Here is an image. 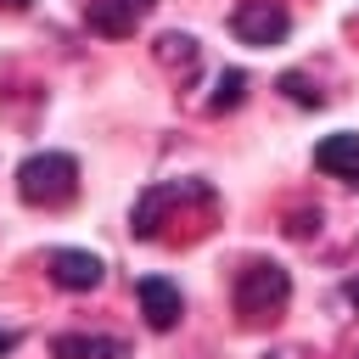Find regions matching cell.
I'll use <instances>...</instances> for the list:
<instances>
[{
    "label": "cell",
    "mask_w": 359,
    "mask_h": 359,
    "mask_svg": "<svg viewBox=\"0 0 359 359\" xmlns=\"http://www.w3.org/2000/svg\"><path fill=\"white\" fill-rule=\"evenodd\" d=\"M17 342H22V331H11V325H6V331H0V359H6V353H17Z\"/></svg>",
    "instance_id": "obj_14"
},
{
    "label": "cell",
    "mask_w": 359,
    "mask_h": 359,
    "mask_svg": "<svg viewBox=\"0 0 359 359\" xmlns=\"http://www.w3.org/2000/svg\"><path fill=\"white\" fill-rule=\"evenodd\" d=\"M342 297H348V303H353V309H359V275H353V280H348V286H342Z\"/></svg>",
    "instance_id": "obj_15"
},
{
    "label": "cell",
    "mask_w": 359,
    "mask_h": 359,
    "mask_svg": "<svg viewBox=\"0 0 359 359\" xmlns=\"http://www.w3.org/2000/svg\"><path fill=\"white\" fill-rule=\"evenodd\" d=\"M314 168L320 174H331V180H342L348 191H359V135H325L320 146H314Z\"/></svg>",
    "instance_id": "obj_8"
},
{
    "label": "cell",
    "mask_w": 359,
    "mask_h": 359,
    "mask_svg": "<svg viewBox=\"0 0 359 359\" xmlns=\"http://www.w3.org/2000/svg\"><path fill=\"white\" fill-rule=\"evenodd\" d=\"M280 95H286V101H303V107H320V101H325V95L309 84V73H280Z\"/></svg>",
    "instance_id": "obj_12"
},
{
    "label": "cell",
    "mask_w": 359,
    "mask_h": 359,
    "mask_svg": "<svg viewBox=\"0 0 359 359\" xmlns=\"http://www.w3.org/2000/svg\"><path fill=\"white\" fill-rule=\"evenodd\" d=\"M45 269H50V280H56L62 292H95V286L107 280V264H101L95 252H84V247H56V252H45Z\"/></svg>",
    "instance_id": "obj_6"
},
{
    "label": "cell",
    "mask_w": 359,
    "mask_h": 359,
    "mask_svg": "<svg viewBox=\"0 0 359 359\" xmlns=\"http://www.w3.org/2000/svg\"><path fill=\"white\" fill-rule=\"evenodd\" d=\"M50 353H56V359H129V342H123V337L62 331V337H50Z\"/></svg>",
    "instance_id": "obj_9"
},
{
    "label": "cell",
    "mask_w": 359,
    "mask_h": 359,
    "mask_svg": "<svg viewBox=\"0 0 359 359\" xmlns=\"http://www.w3.org/2000/svg\"><path fill=\"white\" fill-rule=\"evenodd\" d=\"M157 0H84V22L95 39H129L146 17H151Z\"/></svg>",
    "instance_id": "obj_5"
},
{
    "label": "cell",
    "mask_w": 359,
    "mask_h": 359,
    "mask_svg": "<svg viewBox=\"0 0 359 359\" xmlns=\"http://www.w3.org/2000/svg\"><path fill=\"white\" fill-rule=\"evenodd\" d=\"M286 297H292V275H286L275 258H252V264H241V275H236V314H241V320H252V325H275L280 309H286Z\"/></svg>",
    "instance_id": "obj_2"
},
{
    "label": "cell",
    "mask_w": 359,
    "mask_h": 359,
    "mask_svg": "<svg viewBox=\"0 0 359 359\" xmlns=\"http://www.w3.org/2000/svg\"><path fill=\"white\" fill-rule=\"evenodd\" d=\"M241 101H247V73L241 67H224L219 73V90L208 95V112H236Z\"/></svg>",
    "instance_id": "obj_11"
},
{
    "label": "cell",
    "mask_w": 359,
    "mask_h": 359,
    "mask_svg": "<svg viewBox=\"0 0 359 359\" xmlns=\"http://www.w3.org/2000/svg\"><path fill=\"white\" fill-rule=\"evenodd\" d=\"M135 297H140V314H146L151 331H174L180 314H185V297H180V286H174L168 275H146V280L135 286Z\"/></svg>",
    "instance_id": "obj_7"
},
{
    "label": "cell",
    "mask_w": 359,
    "mask_h": 359,
    "mask_svg": "<svg viewBox=\"0 0 359 359\" xmlns=\"http://www.w3.org/2000/svg\"><path fill=\"white\" fill-rule=\"evenodd\" d=\"M34 0H0V11H28Z\"/></svg>",
    "instance_id": "obj_16"
},
{
    "label": "cell",
    "mask_w": 359,
    "mask_h": 359,
    "mask_svg": "<svg viewBox=\"0 0 359 359\" xmlns=\"http://www.w3.org/2000/svg\"><path fill=\"white\" fill-rule=\"evenodd\" d=\"M286 28H292V17H286L280 0H241V6L230 11V34H236L241 45H258V50L280 45Z\"/></svg>",
    "instance_id": "obj_4"
},
{
    "label": "cell",
    "mask_w": 359,
    "mask_h": 359,
    "mask_svg": "<svg viewBox=\"0 0 359 359\" xmlns=\"http://www.w3.org/2000/svg\"><path fill=\"white\" fill-rule=\"evenodd\" d=\"M280 230H286V236H297V241H309V236H314V230H320V213H314V208H303V213H297V219H292V213H286V224H280Z\"/></svg>",
    "instance_id": "obj_13"
},
{
    "label": "cell",
    "mask_w": 359,
    "mask_h": 359,
    "mask_svg": "<svg viewBox=\"0 0 359 359\" xmlns=\"http://www.w3.org/2000/svg\"><path fill=\"white\" fill-rule=\"evenodd\" d=\"M17 196L28 208H67L79 196V163L67 151H34V157H22Z\"/></svg>",
    "instance_id": "obj_1"
},
{
    "label": "cell",
    "mask_w": 359,
    "mask_h": 359,
    "mask_svg": "<svg viewBox=\"0 0 359 359\" xmlns=\"http://www.w3.org/2000/svg\"><path fill=\"white\" fill-rule=\"evenodd\" d=\"M191 202H213V191H208L202 180H163V185H151V191L135 202L129 230H135L140 241H157V236H168L174 213H180V208H191Z\"/></svg>",
    "instance_id": "obj_3"
},
{
    "label": "cell",
    "mask_w": 359,
    "mask_h": 359,
    "mask_svg": "<svg viewBox=\"0 0 359 359\" xmlns=\"http://www.w3.org/2000/svg\"><path fill=\"white\" fill-rule=\"evenodd\" d=\"M151 50H157V62H163L180 84H191V73L202 67V45H196L191 34H157V39H151Z\"/></svg>",
    "instance_id": "obj_10"
}]
</instances>
